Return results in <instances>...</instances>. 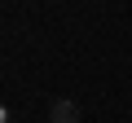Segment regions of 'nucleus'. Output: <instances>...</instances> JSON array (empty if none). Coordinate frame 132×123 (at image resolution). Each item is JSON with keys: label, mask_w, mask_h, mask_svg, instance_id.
<instances>
[{"label": "nucleus", "mask_w": 132, "mask_h": 123, "mask_svg": "<svg viewBox=\"0 0 132 123\" xmlns=\"http://www.w3.org/2000/svg\"><path fill=\"white\" fill-rule=\"evenodd\" d=\"M48 114H53V123H79V106H75V101H66V97H62V101H53V110H48Z\"/></svg>", "instance_id": "f257e3e1"}]
</instances>
